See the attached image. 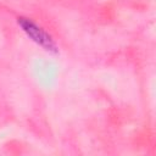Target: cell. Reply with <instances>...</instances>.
Listing matches in <instances>:
<instances>
[{
  "label": "cell",
  "mask_w": 156,
  "mask_h": 156,
  "mask_svg": "<svg viewBox=\"0 0 156 156\" xmlns=\"http://www.w3.org/2000/svg\"><path fill=\"white\" fill-rule=\"evenodd\" d=\"M16 24L21 29V32L27 37V39L35 44L38 48H40L44 52L51 56H57L60 54L58 44L52 37V34L35 20L28 16L20 15L16 17Z\"/></svg>",
  "instance_id": "cell-1"
}]
</instances>
